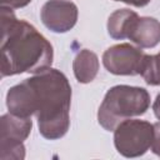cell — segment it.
<instances>
[{"mask_svg":"<svg viewBox=\"0 0 160 160\" xmlns=\"http://www.w3.org/2000/svg\"><path fill=\"white\" fill-rule=\"evenodd\" d=\"M51 44L31 24L18 20L12 9L1 6V76L38 74L50 68Z\"/></svg>","mask_w":160,"mask_h":160,"instance_id":"6da1fadb","label":"cell"},{"mask_svg":"<svg viewBox=\"0 0 160 160\" xmlns=\"http://www.w3.org/2000/svg\"><path fill=\"white\" fill-rule=\"evenodd\" d=\"M35 105L40 134L49 140L62 138L70 126L71 86L59 70L49 68L28 79Z\"/></svg>","mask_w":160,"mask_h":160,"instance_id":"7a4b0ae2","label":"cell"},{"mask_svg":"<svg viewBox=\"0 0 160 160\" xmlns=\"http://www.w3.org/2000/svg\"><path fill=\"white\" fill-rule=\"evenodd\" d=\"M149 106L150 95L144 88L116 85L105 94L98 111V121L105 130L114 131L121 121L145 114Z\"/></svg>","mask_w":160,"mask_h":160,"instance_id":"3957f363","label":"cell"},{"mask_svg":"<svg viewBox=\"0 0 160 160\" xmlns=\"http://www.w3.org/2000/svg\"><path fill=\"white\" fill-rule=\"evenodd\" d=\"M152 136V124L145 120L126 119L114 130V145L122 156L138 158L151 148Z\"/></svg>","mask_w":160,"mask_h":160,"instance_id":"277c9868","label":"cell"},{"mask_svg":"<svg viewBox=\"0 0 160 160\" xmlns=\"http://www.w3.org/2000/svg\"><path fill=\"white\" fill-rule=\"evenodd\" d=\"M146 54L130 44H118L102 54L105 69L114 75H138L141 74Z\"/></svg>","mask_w":160,"mask_h":160,"instance_id":"5b68a950","label":"cell"},{"mask_svg":"<svg viewBox=\"0 0 160 160\" xmlns=\"http://www.w3.org/2000/svg\"><path fill=\"white\" fill-rule=\"evenodd\" d=\"M42 24L54 32H66L78 21V6L69 0H49L40 11Z\"/></svg>","mask_w":160,"mask_h":160,"instance_id":"8992f818","label":"cell"},{"mask_svg":"<svg viewBox=\"0 0 160 160\" xmlns=\"http://www.w3.org/2000/svg\"><path fill=\"white\" fill-rule=\"evenodd\" d=\"M128 39L142 49L155 48L160 42V21L149 16L139 18Z\"/></svg>","mask_w":160,"mask_h":160,"instance_id":"52a82bcc","label":"cell"},{"mask_svg":"<svg viewBox=\"0 0 160 160\" xmlns=\"http://www.w3.org/2000/svg\"><path fill=\"white\" fill-rule=\"evenodd\" d=\"M32 122L30 118H21L11 112L0 119V141L22 142L30 134Z\"/></svg>","mask_w":160,"mask_h":160,"instance_id":"ba28073f","label":"cell"},{"mask_svg":"<svg viewBox=\"0 0 160 160\" xmlns=\"http://www.w3.org/2000/svg\"><path fill=\"white\" fill-rule=\"evenodd\" d=\"M72 70L76 80L81 84L91 82L99 71L98 55L88 49L80 50L72 61Z\"/></svg>","mask_w":160,"mask_h":160,"instance_id":"9c48e42d","label":"cell"},{"mask_svg":"<svg viewBox=\"0 0 160 160\" xmlns=\"http://www.w3.org/2000/svg\"><path fill=\"white\" fill-rule=\"evenodd\" d=\"M139 19V15L130 9H119L108 19V32L115 40L129 38L130 31Z\"/></svg>","mask_w":160,"mask_h":160,"instance_id":"30bf717a","label":"cell"},{"mask_svg":"<svg viewBox=\"0 0 160 160\" xmlns=\"http://www.w3.org/2000/svg\"><path fill=\"white\" fill-rule=\"evenodd\" d=\"M149 85H160V52L156 55H146L140 74Z\"/></svg>","mask_w":160,"mask_h":160,"instance_id":"8fae6325","label":"cell"},{"mask_svg":"<svg viewBox=\"0 0 160 160\" xmlns=\"http://www.w3.org/2000/svg\"><path fill=\"white\" fill-rule=\"evenodd\" d=\"M25 158V146L22 142L0 141L1 160H22Z\"/></svg>","mask_w":160,"mask_h":160,"instance_id":"7c38bea8","label":"cell"},{"mask_svg":"<svg viewBox=\"0 0 160 160\" xmlns=\"http://www.w3.org/2000/svg\"><path fill=\"white\" fill-rule=\"evenodd\" d=\"M154 126V136H152V142H151V151L160 156V121L152 124Z\"/></svg>","mask_w":160,"mask_h":160,"instance_id":"4fadbf2b","label":"cell"},{"mask_svg":"<svg viewBox=\"0 0 160 160\" xmlns=\"http://www.w3.org/2000/svg\"><path fill=\"white\" fill-rule=\"evenodd\" d=\"M31 0H0L1 6H8L11 9H20L26 6Z\"/></svg>","mask_w":160,"mask_h":160,"instance_id":"5bb4252c","label":"cell"},{"mask_svg":"<svg viewBox=\"0 0 160 160\" xmlns=\"http://www.w3.org/2000/svg\"><path fill=\"white\" fill-rule=\"evenodd\" d=\"M114 1H120V2H125L128 5H132L136 8H142V6L148 5L151 0H114Z\"/></svg>","mask_w":160,"mask_h":160,"instance_id":"9a60e30c","label":"cell"},{"mask_svg":"<svg viewBox=\"0 0 160 160\" xmlns=\"http://www.w3.org/2000/svg\"><path fill=\"white\" fill-rule=\"evenodd\" d=\"M152 110H154L155 116L160 120V94L156 96V99H155V101L152 104Z\"/></svg>","mask_w":160,"mask_h":160,"instance_id":"2e32d148","label":"cell"}]
</instances>
